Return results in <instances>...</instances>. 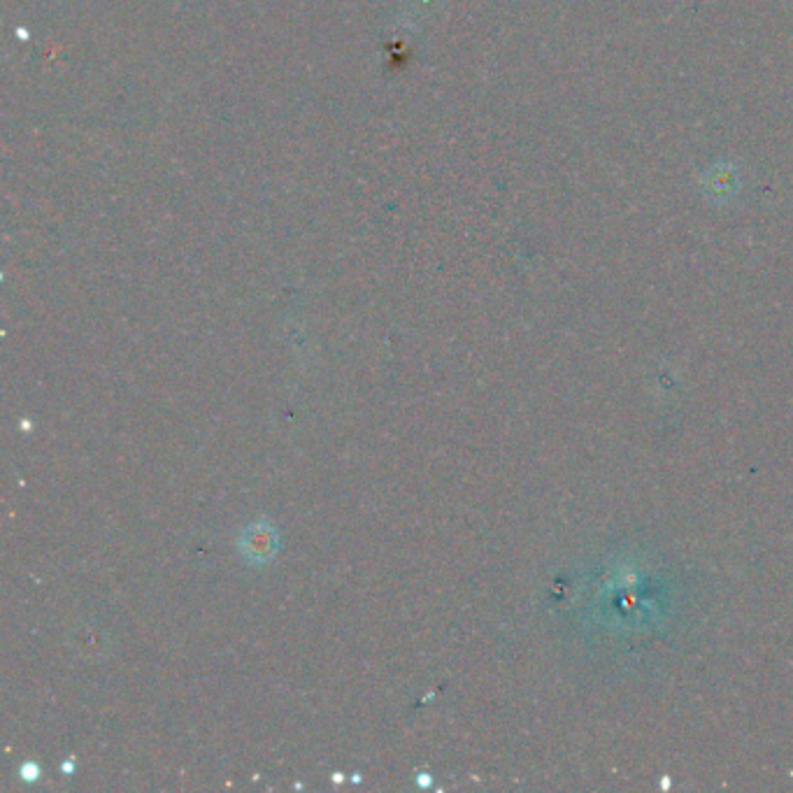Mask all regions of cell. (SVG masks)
I'll list each match as a JSON object with an SVG mask.
<instances>
[{
	"label": "cell",
	"mask_w": 793,
	"mask_h": 793,
	"mask_svg": "<svg viewBox=\"0 0 793 793\" xmlns=\"http://www.w3.org/2000/svg\"><path fill=\"white\" fill-rule=\"evenodd\" d=\"M20 775H22V780H26V782H36L40 778V766L36 761H28L20 768Z\"/></svg>",
	"instance_id": "3957f363"
},
{
	"label": "cell",
	"mask_w": 793,
	"mask_h": 793,
	"mask_svg": "<svg viewBox=\"0 0 793 793\" xmlns=\"http://www.w3.org/2000/svg\"><path fill=\"white\" fill-rule=\"evenodd\" d=\"M419 786H431V778H426V772H421V778H419Z\"/></svg>",
	"instance_id": "277c9868"
},
{
	"label": "cell",
	"mask_w": 793,
	"mask_h": 793,
	"mask_svg": "<svg viewBox=\"0 0 793 793\" xmlns=\"http://www.w3.org/2000/svg\"><path fill=\"white\" fill-rule=\"evenodd\" d=\"M742 187V177L738 165L731 161H717L701 175V191L715 206H727Z\"/></svg>",
	"instance_id": "7a4b0ae2"
},
{
	"label": "cell",
	"mask_w": 793,
	"mask_h": 793,
	"mask_svg": "<svg viewBox=\"0 0 793 793\" xmlns=\"http://www.w3.org/2000/svg\"><path fill=\"white\" fill-rule=\"evenodd\" d=\"M238 552L249 566H268L280 554V531L268 519L251 521L238 535Z\"/></svg>",
	"instance_id": "6da1fadb"
}]
</instances>
